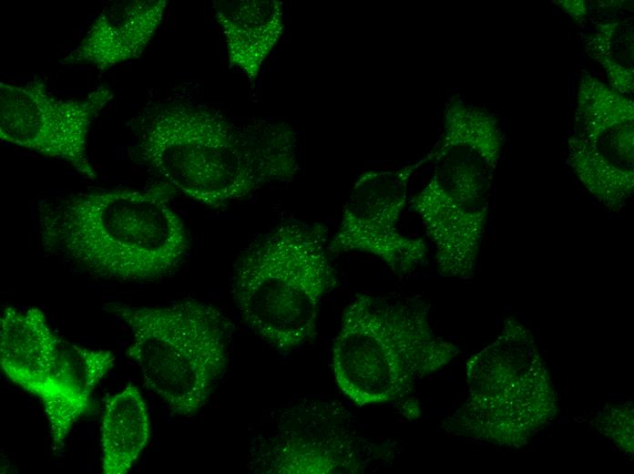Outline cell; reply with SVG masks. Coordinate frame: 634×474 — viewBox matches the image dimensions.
I'll use <instances>...</instances> for the list:
<instances>
[{
  "label": "cell",
  "mask_w": 634,
  "mask_h": 474,
  "mask_svg": "<svg viewBox=\"0 0 634 474\" xmlns=\"http://www.w3.org/2000/svg\"><path fill=\"white\" fill-rule=\"evenodd\" d=\"M173 191L161 183L44 201L38 209L42 242L102 278L161 279L178 268L189 247L184 222L170 203Z\"/></svg>",
  "instance_id": "2"
},
{
  "label": "cell",
  "mask_w": 634,
  "mask_h": 474,
  "mask_svg": "<svg viewBox=\"0 0 634 474\" xmlns=\"http://www.w3.org/2000/svg\"><path fill=\"white\" fill-rule=\"evenodd\" d=\"M577 105L585 137L594 143L607 131L633 121V101L588 72L581 75Z\"/></svg>",
  "instance_id": "15"
},
{
  "label": "cell",
  "mask_w": 634,
  "mask_h": 474,
  "mask_svg": "<svg viewBox=\"0 0 634 474\" xmlns=\"http://www.w3.org/2000/svg\"><path fill=\"white\" fill-rule=\"evenodd\" d=\"M563 9L576 19L582 18L587 14L585 1H558Z\"/></svg>",
  "instance_id": "20"
},
{
  "label": "cell",
  "mask_w": 634,
  "mask_h": 474,
  "mask_svg": "<svg viewBox=\"0 0 634 474\" xmlns=\"http://www.w3.org/2000/svg\"><path fill=\"white\" fill-rule=\"evenodd\" d=\"M598 431L625 453H633V406L628 402L607 407L595 419Z\"/></svg>",
  "instance_id": "17"
},
{
  "label": "cell",
  "mask_w": 634,
  "mask_h": 474,
  "mask_svg": "<svg viewBox=\"0 0 634 474\" xmlns=\"http://www.w3.org/2000/svg\"><path fill=\"white\" fill-rule=\"evenodd\" d=\"M58 339L40 309L5 307L0 320L1 368L10 381L41 402L54 450L65 446L69 432L91 405L64 384Z\"/></svg>",
  "instance_id": "9"
},
{
  "label": "cell",
  "mask_w": 634,
  "mask_h": 474,
  "mask_svg": "<svg viewBox=\"0 0 634 474\" xmlns=\"http://www.w3.org/2000/svg\"><path fill=\"white\" fill-rule=\"evenodd\" d=\"M59 372L65 385L77 397L91 403V395L114 366L111 351L91 349L58 339Z\"/></svg>",
  "instance_id": "16"
},
{
  "label": "cell",
  "mask_w": 634,
  "mask_h": 474,
  "mask_svg": "<svg viewBox=\"0 0 634 474\" xmlns=\"http://www.w3.org/2000/svg\"><path fill=\"white\" fill-rule=\"evenodd\" d=\"M100 433L102 473H127L149 437L148 408L132 383L107 398Z\"/></svg>",
  "instance_id": "12"
},
{
  "label": "cell",
  "mask_w": 634,
  "mask_h": 474,
  "mask_svg": "<svg viewBox=\"0 0 634 474\" xmlns=\"http://www.w3.org/2000/svg\"><path fill=\"white\" fill-rule=\"evenodd\" d=\"M431 159L429 153L404 166L363 172L354 182L339 226L328 242L330 253H366L401 274H408L422 265L427 257L424 241L404 233L399 223L408 203L412 177Z\"/></svg>",
  "instance_id": "8"
},
{
  "label": "cell",
  "mask_w": 634,
  "mask_h": 474,
  "mask_svg": "<svg viewBox=\"0 0 634 474\" xmlns=\"http://www.w3.org/2000/svg\"><path fill=\"white\" fill-rule=\"evenodd\" d=\"M604 67L610 87L621 94H629L633 91V70L618 63L612 55L606 54L594 57Z\"/></svg>",
  "instance_id": "18"
},
{
  "label": "cell",
  "mask_w": 634,
  "mask_h": 474,
  "mask_svg": "<svg viewBox=\"0 0 634 474\" xmlns=\"http://www.w3.org/2000/svg\"><path fill=\"white\" fill-rule=\"evenodd\" d=\"M217 23L230 66L254 83L284 31L283 4L275 0H218Z\"/></svg>",
  "instance_id": "11"
},
{
  "label": "cell",
  "mask_w": 634,
  "mask_h": 474,
  "mask_svg": "<svg viewBox=\"0 0 634 474\" xmlns=\"http://www.w3.org/2000/svg\"><path fill=\"white\" fill-rule=\"evenodd\" d=\"M327 229L289 219L251 245L235 267L231 293L247 325L279 351L314 337L322 303L338 283Z\"/></svg>",
  "instance_id": "4"
},
{
  "label": "cell",
  "mask_w": 634,
  "mask_h": 474,
  "mask_svg": "<svg viewBox=\"0 0 634 474\" xmlns=\"http://www.w3.org/2000/svg\"><path fill=\"white\" fill-rule=\"evenodd\" d=\"M418 296L356 294L343 310L332 364L341 392L359 407L409 395L459 354L436 335Z\"/></svg>",
  "instance_id": "3"
},
{
  "label": "cell",
  "mask_w": 634,
  "mask_h": 474,
  "mask_svg": "<svg viewBox=\"0 0 634 474\" xmlns=\"http://www.w3.org/2000/svg\"><path fill=\"white\" fill-rule=\"evenodd\" d=\"M468 396L445 423L455 435L520 447L557 413L555 389L531 333L515 319L466 363Z\"/></svg>",
  "instance_id": "6"
},
{
  "label": "cell",
  "mask_w": 634,
  "mask_h": 474,
  "mask_svg": "<svg viewBox=\"0 0 634 474\" xmlns=\"http://www.w3.org/2000/svg\"><path fill=\"white\" fill-rule=\"evenodd\" d=\"M268 473L356 472L362 462L357 446L346 435H291L277 441L268 454Z\"/></svg>",
  "instance_id": "13"
},
{
  "label": "cell",
  "mask_w": 634,
  "mask_h": 474,
  "mask_svg": "<svg viewBox=\"0 0 634 474\" xmlns=\"http://www.w3.org/2000/svg\"><path fill=\"white\" fill-rule=\"evenodd\" d=\"M166 0H124L106 5L63 65L107 70L142 56L164 17Z\"/></svg>",
  "instance_id": "10"
},
{
  "label": "cell",
  "mask_w": 634,
  "mask_h": 474,
  "mask_svg": "<svg viewBox=\"0 0 634 474\" xmlns=\"http://www.w3.org/2000/svg\"><path fill=\"white\" fill-rule=\"evenodd\" d=\"M615 131L612 143L618 153L628 160H633V125L632 122L623 124L613 129Z\"/></svg>",
  "instance_id": "19"
},
{
  "label": "cell",
  "mask_w": 634,
  "mask_h": 474,
  "mask_svg": "<svg viewBox=\"0 0 634 474\" xmlns=\"http://www.w3.org/2000/svg\"><path fill=\"white\" fill-rule=\"evenodd\" d=\"M107 311L130 329L128 356L173 414L192 416L206 405L229 363L230 323L219 308L185 299L163 306L111 303Z\"/></svg>",
  "instance_id": "5"
},
{
  "label": "cell",
  "mask_w": 634,
  "mask_h": 474,
  "mask_svg": "<svg viewBox=\"0 0 634 474\" xmlns=\"http://www.w3.org/2000/svg\"><path fill=\"white\" fill-rule=\"evenodd\" d=\"M568 145L570 166L588 191L608 208L621 209L633 191V171L614 165L586 137L573 136Z\"/></svg>",
  "instance_id": "14"
},
{
  "label": "cell",
  "mask_w": 634,
  "mask_h": 474,
  "mask_svg": "<svg viewBox=\"0 0 634 474\" xmlns=\"http://www.w3.org/2000/svg\"><path fill=\"white\" fill-rule=\"evenodd\" d=\"M100 85L83 98H61L45 82H0L2 141L67 162L88 180L97 178L87 143L93 120L113 98Z\"/></svg>",
  "instance_id": "7"
},
{
  "label": "cell",
  "mask_w": 634,
  "mask_h": 474,
  "mask_svg": "<svg viewBox=\"0 0 634 474\" xmlns=\"http://www.w3.org/2000/svg\"><path fill=\"white\" fill-rule=\"evenodd\" d=\"M143 161L164 183L219 209L266 184L294 180L300 170L294 128L282 121L236 123L188 103L159 106L140 124Z\"/></svg>",
  "instance_id": "1"
}]
</instances>
